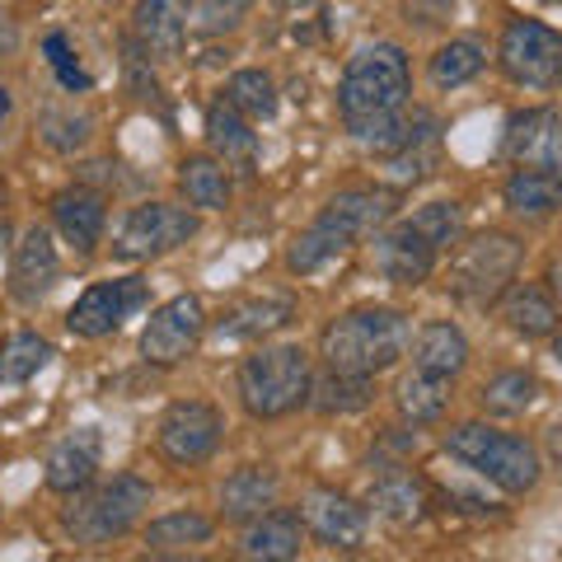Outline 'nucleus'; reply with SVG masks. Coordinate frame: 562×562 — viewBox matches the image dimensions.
<instances>
[{
    "label": "nucleus",
    "mask_w": 562,
    "mask_h": 562,
    "mask_svg": "<svg viewBox=\"0 0 562 562\" xmlns=\"http://www.w3.org/2000/svg\"><path fill=\"white\" fill-rule=\"evenodd\" d=\"M301 549H305L301 512H281V506H272V512L254 516L249 525H244V535H239V558L291 562V558H301Z\"/></svg>",
    "instance_id": "obj_20"
},
{
    "label": "nucleus",
    "mask_w": 562,
    "mask_h": 562,
    "mask_svg": "<svg viewBox=\"0 0 562 562\" xmlns=\"http://www.w3.org/2000/svg\"><path fill=\"white\" fill-rule=\"evenodd\" d=\"M43 140L52 150H80L85 140H90V117H76V113H57V109H47L43 113Z\"/></svg>",
    "instance_id": "obj_40"
},
{
    "label": "nucleus",
    "mask_w": 562,
    "mask_h": 562,
    "mask_svg": "<svg viewBox=\"0 0 562 562\" xmlns=\"http://www.w3.org/2000/svg\"><path fill=\"white\" fill-rule=\"evenodd\" d=\"M413 347V319L403 310L390 305H361L338 314L324 338H319V357L328 371H351V375H380L398 366Z\"/></svg>",
    "instance_id": "obj_1"
},
{
    "label": "nucleus",
    "mask_w": 562,
    "mask_h": 562,
    "mask_svg": "<svg viewBox=\"0 0 562 562\" xmlns=\"http://www.w3.org/2000/svg\"><path fill=\"white\" fill-rule=\"evenodd\" d=\"M543 450H549V464L562 469V413L549 422V431H543Z\"/></svg>",
    "instance_id": "obj_42"
},
{
    "label": "nucleus",
    "mask_w": 562,
    "mask_h": 562,
    "mask_svg": "<svg viewBox=\"0 0 562 562\" xmlns=\"http://www.w3.org/2000/svg\"><path fill=\"white\" fill-rule=\"evenodd\" d=\"M408 351H413L417 371H431V375H441V380H454L469 366V338H464V328L450 324V319L422 324L413 333V347Z\"/></svg>",
    "instance_id": "obj_25"
},
{
    "label": "nucleus",
    "mask_w": 562,
    "mask_h": 562,
    "mask_svg": "<svg viewBox=\"0 0 562 562\" xmlns=\"http://www.w3.org/2000/svg\"><path fill=\"white\" fill-rule=\"evenodd\" d=\"M206 140H211V150H216V160L225 169H235V173L258 169V132L231 99H221V103L206 109Z\"/></svg>",
    "instance_id": "obj_21"
},
{
    "label": "nucleus",
    "mask_w": 562,
    "mask_h": 562,
    "mask_svg": "<svg viewBox=\"0 0 562 562\" xmlns=\"http://www.w3.org/2000/svg\"><path fill=\"white\" fill-rule=\"evenodd\" d=\"M502 202L512 216L525 221H543L562 211V179L553 169H516L512 179L502 183Z\"/></svg>",
    "instance_id": "obj_27"
},
{
    "label": "nucleus",
    "mask_w": 562,
    "mask_h": 562,
    "mask_svg": "<svg viewBox=\"0 0 562 562\" xmlns=\"http://www.w3.org/2000/svg\"><path fill=\"white\" fill-rule=\"evenodd\" d=\"M5 117H10V90L0 85V122H5Z\"/></svg>",
    "instance_id": "obj_45"
},
{
    "label": "nucleus",
    "mask_w": 562,
    "mask_h": 562,
    "mask_svg": "<svg viewBox=\"0 0 562 562\" xmlns=\"http://www.w3.org/2000/svg\"><path fill=\"white\" fill-rule=\"evenodd\" d=\"M239 403L244 413L258 417V422H277V417H291L310 403L314 390V366H310V351L295 347V342H268V347H254L249 357L239 361Z\"/></svg>",
    "instance_id": "obj_2"
},
{
    "label": "nucleus",
    "mask_w": 562,
    "mask_h": 562,
    "mask_svg": "<svg viewBox=\"0 0 562 562\" xmlns=\"http://www.w3.org/2000/svg\"><path fill=\"white\" fill-rule=\"evenodd\" d=\"M61 281V254L43 225H29L24 239L14 244V268H10V295L20 305H38Z\"/></svg>",
    "instance_id": "obj_15"
},
{
    "label": "nucleus",
    "mask_w": 562,
    "mask_h": 562,
    "mask_svg": "<svg viewBox=\"0 0 562 562\" xmlns=\"http://www.w3.org/2000/svg\"><path fill=\"white\" fill-rule=\"evenodd\" d=\"M371 398H375V375H351V371H328L310 390V403L324 417L361 413V408H371Z\"/></svg>",
    "instance_id": "obj_33"
},
{
    "label": "nucleus",
    "mask_w": 562,
    "mask_h": 562,
    "mask_svg": "<svg viewBox=\"0 0 562 562\" xmlns=\"http://www.w3.org/2000/svg\"><path fill=\"white\" fill-rule=\"evenodd\" d=\"M52 361V342L38 333H14L0 347V384H29Z\"/></svg>",
    "instance_id": "obj_37"
},
{
    "label": "nucleus",
    "mask_w": 562,
    "mask_h": 562,
    "mask_svg": "<svg viewBox=\"0 0 562 562\" xmlns=\"http://www.w3.org/2000/svg\"><path fill=\"white\" fill-rule=\"evenodd\" d=\"M558 286H562V281H558Z\"/></svg>",
    "instance_id": "obj_49"
},
{
    "label": "nucleus",
    "mask_w": 562,
    "mask_h": 562,
    "mask_svg": "<svg viewBox=\"0 0 562 562\" xmlns=\"http://www.w3.org/2000/svg\"><path fill=\"white\" fill-rule=\"evenodd\" d=\"M225 99L235 103V109L249 117V122H272L277 109H281V99H277V80L268 76V70H235L231 80H225Z\"/></svg>",
    "instance_id": "obj_35"
},
{
    "label": "nucleus",
    "mask_w": 562,
    "mask_h": 562,
    "mask_svg": "<svg viewBox=\"0 0 562 562\" xmlns=\"http://www.w3.org/2000/svg\"><path fill=\"white\" fill-rule=\"evenodd\" d=\"M221 431H225V422H221V413L211 408V403L179 398V403H169L160 427H155V450H160L165 464L198 469V464H206L211 454H216Z\"/></svg>",
    "instance_id": "obj_9"
},
{
    "label": "nucleus",
    "mask_w": 562,
    "mask_h": 562,
    "mask_svg": "<svg viewBox=\"0 0 562 562\" xmlns=\"http://www.w3.org/2000/svg\"><path fill=\"white\" fill-rule=\"evenodd\" d=\"M413 94V70L403 47L394 43H366L347 57L338 80V109L347 122H366L380 113L403 109Z\"/></svg>",
    "instance_id": "obj_4"
},
{
    "label": "nucleus",
    "mask_w": 562,
    "mask_h": 562,
    "mask_svg": "<svg viewBox=\"0 0 562 562\" xmlns=\"http://www.w3.org/2000/svg\"><path fill=\"white\" fill-rule=\"evenodd\" d=\"M0 198H5V183H0Z\"/></svg>",
    "instance_id": "obj_48"
},
{
    "label": "nucleus",
    "mask_w": 562,
    "mask_h": 562,
    "mask_svg": "<svg viewBox=\"0 0 562 562\" xmlns=\"http://www.w3.org/2000/svg\"><path fill=\"white\" fill-rule=\"evenodd\" d=\"M43 52H47V66L57 70V80H61V90H70V94H85L90 90V70L80 66V57L70 52V43H66V33H47L43 38Z\"/></svg>",
    "instance_id": "obj_39"
},
{
    "label": "nucleus",
    "mask_w": 562,
    "mask_h": 562,
    "mask_svg": "<svg viewBox=\"0 0 562 562\" xmlns=\"http://www.w3.org/2000/svg\"><path fill=\"white\" fill-rule=\"evenodd\" d=\"M319 216L333 221L351 244H357L366 235H375L380 225L394 216V202H390V192H380V188H342L324 202Z\"/></svg>",
    "instance_id": "obj_24"
},
{
    "label": "nucleus",
    "mask_w": 562,
    "mask_h": 562,
    "mask_svg": "<svg viewBox=\"0 0 562 562\" xmlns=\"http://www.w3.org/2000/svg\"><path fill=\"white\" fill-rule=\"evenodd\" d=\"M366 506H371L380 520H390V525H417L422 516H427V487H422V479H413V473L390 469V473H380V479L371 483Z\"/></svg>",
    "instance_id": "obj_28"
},
{
    "label": "nucleus",
    "mask_w": 562,
    "mask_h": 562,
    "mask_svg": "<svg viewBox=\"0 0 562 562\" xmlns=\"http://www.w3.org/2000/svg\"><path fill=\"white\" fill-rule=\"evenodd\" d=\"M277 497H281L277 469H268V464H244V469H235L231 479L221 483V516L235 520V525H249L254 516L272 512Z\"/></svg>",
    "instance_id": "obj_23"
},
{
    "label": "nucleus",
    "mask_w": 562,
    "mask_h": 562,
    "mask_svg": "<svg viewBox=\"0 0 562 562\" xmlns=\"http://www.w3.org/2000/svg\"><path fill=\"white\" fill-rule=\"evenodd\" d=\"M408 225L431 244L436 254H446V249H454V244L464 239V206L450 202V198H436L427 206H417L408 216Z\"/></svg>",
    "instance_id": "obj_36"
},
{
    "label": "nucleus",
    "mask_w": 562,
    "mask_h": 562,
    "mask_svg": "<svg viewBox=\"0 0 562 562\" xmlns=\"http://www.w3.org/2000/svg\"><path fill=\"white\" fill-rule=\"evenodd\" d=\"M549 357L562 366V333H553V342H549Z\"/></svg>",
    "instance_id": "obj_44"
},
{
    "label": "nucleus",
    "mask_w": 562,
    "mask_h": 562,
    "mask_svg": "<svg viewBox=\"0 0 562 562\" xmlns=\"http://www.w3.org/2000/svg\"><path fill=\"white\" fill-rule=\"evenodd\" d=\"M497 314L506 319V328L520 333V338H553L562 324V310L539 281H512L497 295Z\"/></svg>",
    "instance_id": "obj_22"
},
{
    "label": "nucleus",
    "mask_w": 562,
    "mask_h": 562,
    "mask_svg": "<svg viewBox=\"0 0 562 562\" xmlns=\"http://www.w3.org/2000/svg\"><path fill=\"white\" fill-rule=\"evenodd\" d=\"M244 10H249V0H206V5H202V29L206 33L231 29V24H239Z\"/></svg>",
    "instance_id": "obj_41"
},
{
    "label": "nucleus",
    "mask_w": 562,
    "mask_h": 562,
    "mask_svg": "<svg viewBox=\"0 0 562 562\" xmlns=\"http://www.w3.org/2000/svg\"><path fill=\"white\" fill-rule=\"evenodd\" d=\"M272 5H281V10H301V5H310V0H272Z\"/></svg>",
    "instance_id": "obj_46"
},
{
    "label": "nucleus",
    "mask_w": 562,
    "mask_h": 562,
    "mask_svg": "<svg viewBox=\"0 0 562 562\" xmlns=\"http://www.w3.org/2000/svg\"><path fill=\"white\" fill-rule=\"evenodd\" d=\"M446 450H450V460H460L464 469H473L492 487L512 492V497L535 492L543 479V454L525 436L502 431L492 422H460V427H450Z\"/></svg>",
    "instance_id": "obj_3"
},
{
    "label": "nucleus",
    "mask_w": 562,
    "mask_h": 562,
    "mask_svg": "<svg viewBox=\"0 0 562 562\" xmlns=\"http://www.w3.org/2000/svg\"><path fill=\"white\" fill-rule=\"evenodd\" d=\"M497 66L520 90H553L562 80V33L539 20H512L502 29Z\"/></svg>",
    "instance_id": "obj_8"
},
{
    "label": "nucleus",
    "mask_w": 562,
    "mask_h": 562,
    "mask_svg": "<svg viewBox=\"0 0 562 562\" xmlns=\"http://www.w3.org/2000/svg\"><path fill=\"white\" fill-rule=\"evenodd\" d=\"M347 132L371 146L380 155H398V150H417L436 136V117L427 109H394V113H380V117H366V122H347Z\"/></svg>",
    "instance_id": "obj_16"
},
{
    "label": "nucleus",
    "mask_w": 562,
    "mask_h": 562,
    "mask_svg": "<svg viewBox=\"0 0 562 562\" xmlns=\"http://www.w3.org/2000/svg\"><path fill=\"white\" fill-rule=\"evenodd\" d=\"M291 295H249V301H239L225 319L216 324V338L221 342H258V338H268V333L277 328H286L291 324Z\"/></svg>",
    "instance_id": "obj_26"
},
{
    "label": "nucleus",
    "mask_w": 562,
    "mask_h": 562,
    "mask_svg": "<svg viewBox=\"0 0 562 562\" xmlns=\"http://www.w3.org/2000/svg\"><path fill=\"white\" fill-rule=\"evenodd\" d=\"M179 192L192 211H225L231 206V192H235V179L216 155H188L179 165Z\"/></svg>",
    "instance_id": "obj_30"
},
{
    "label": "nucleus",
    "mask_w": 562,
    "mask_h": 562,
    "mask_svg": "<svg viewBox=\"0 0 562 562\" xmlns=\"http://www.w3.org/2000/svg\"><path fill=\"white\" fill-rule=\"evenodd\" d=\"M539 398H543V380L530 371H502V375L483 380V390H479V403L487 417H520V413H530Z\"/></svg>",
    "instance_id": "obj_34"
},
{
    "label": "nucleus",
    "mask_w": 562,
    "mask_h": 562,
    "mask_svg": "<svg viewBox=\"0 0 562 562\" xmlns=\"http://www.w3.org/2000/svg\"><path fill=\"white\" fill-rule=\"evenodd\" d=\"M146 301H150V291H146V281L140 277L94 281V286H85L80 301L66 310V328L76 333V338H85V342L109 338V333H117L132 314L146 310Z\"/></svg>",
    "instance_id": "obj_10"
},
{
    "label": "nucleus",
    "mask_w": 562,
    "mask_h": 562,
    "mask_svg": "<svg viewBox=\"0 0 562 562\" xmlns=\"http://www.w3.org/2000/svg\"><path fill=\"white\" fill-rule=\"evenodd\" d=\"M351 249V239L338 231L333 221L324 216H314L301 235L291 239V249H286V272L291 277H314V272H324L333 258H342Z\"/></svg>",
    "instance_id": "obj_31"
},
{
    "label": "nucleus",
    "mask_w": 562,
    "mask_h": 562,
    "mask_svg": "<svg viewBox=\"0 0 562 562\" xmlns=\"http://www.w3.org/2000/svg\"><path fill=\"white\" fill-rule=\"evenodd\" d=\"M483 47L479 43H446L436 47L431 57V85L436 90H460V85H469L473 76L483 70Z\"/></svg>",
    "instance_id": "obj_38"
},
{
    "label": "nucleus",
    "mask_w": 562,
    "mask_h": 562,
    "mask_svg": "<svg viewBox=\"0 0 562 562\" xmlns=\"http://www.w3.org/2000/svg\"><path fill=\"white\" fill-rule=\"evenodd\" d=\"M446 403H450V380L431 375V371H413L394 384V408L403 422H413V427H431V422L446 417Z\"/></svg>",
    "instance_id": "obj_32"
},
{
    "label": "nucleus",
    "mask_w": 562,
    "mask_h": 562,
    "mask_svg": "<svg viewBox=\"0 0 562 562\" xmlns=\"http://www.w3.org/2000/svg\"><path fill=\"white\" fill-rule=\"evenodd\" d=\"M301 525L314 543H324L333 553H357L366 535H371V506L351 502L347 492L333 487H310L301 502Z\"/></svg>",
    "instance_id": "obj_12"
},
{
    "label": "nucleus",
    "mask_w": 562,
    "mask_h": 562,
    "mask_svg": "<svg viewBox=\"0 0 562 562\" xmlns=\"http://www.w3.org/2000/svg\"><path fill=\"white\" fill-rule=\"evenodd\" d=\"M206 333V305L202 295H173L140 328V361L146 366H179L198 351Z\"/></svg>",
    "instance_id": "obj_11"
},
{
    "label": "nucleus",
    "mask_w": 562,
    "mask_h": 562,
    "mask_svg": "<svg viewBox=\"0 0 562 562\" xmlns=\"http://www.w3.org/2000/svg\"><path fill=\"white\" fill-rule=\"evenodd\" d=\"M14 47H20V33H14V24L0 14V57H10Z\"/></svg>",
    "instance_id": "obj_43"
},
{
    "label": "nucleus",
    "mask_w": 562,
    "mask_h": 562,
    "mask_svg": "<svg viewBox=\"0 0 562 562\" xmlns=\"http://www.w3.org/2000/svg\"><path fill=\"white\" fill-rule=\"evenodd\" d=\"M506 160L516 169H553L562 179V117L553 109H525L506 122Z\"/></svg>",
    "instance_id": "obj_13"
},
{
    "label": "nucleus",
    "mask_w": 562,
    "mask_h": 562,
    "mask_svg": "<svg viewBox=\"0 0 562 562\" xmlns=\"http://www.w3.org/2000/svg\"><path fill=\"white\" fill-rule=\"evenodd\" d=\"M520 258H525V249L516 235H502V231L473 235L469 244H460V254L450 262V291L464 295V301H479V305L497 301L516 281Z\"/></svg>",
    "instance_id": "obj_6"
},
{
    "label": "nucleus",
    "mask_w": 562,
    "mask_h": 562,
    "mask_svg": "<svg viewBox=\"0 0 562 562\" xmlns=\"http://www.w3.org/2000/svg\"><path fill=\"white\" fill-rule=\"evenodd\" d=\"M99 460H103V436L99 427H80V431H70L66 441L47 454V487L52 492H61V497H76V492H85L94 483V473H99Z\"/></svg>",
    "instance_id": "obj_18"
},
{
    "label": "nucleus",
    "mask_w": 562,
    "mask_h": 562,
    "mask_svg": "<svg viewBox=\"0 0 562 562\" xmlns=\"http://www.w3.org/2000/svg\"><path fill=\"white\" fill-rule=\"evenodd\" d=\"M375 268L384 281H394V286H422L431 272H436V254L427 239H422L408 221H394V225H380L375 231Z\"/></svg>",
    "instance_id": "obj_14"
},
{
    "label": "nucleus",
    "mask_w": 562,
    "mask_h": 562,
    "mask_svg": "<svg viewBox=\"0 0 562 562\" xmlns=\"http://www.w3.org/2000/svg\"><path fill=\"white\" fill-rule=\"evenodd\" d=\"M198 235V211L192 206H173V202H140L122 216L117 235H113V254L122 262H150L173 254L179 244Z\"/></svg>",
    "instance_id": "obj_7"
},
{
    "label": "nucleus",
    "mask_w": 562,
    "mask_h": 562,
    "mask_svg": "<svg viewBox=\"0 0 562 562\" xmlns=\"http://www.w3.org/2000/svg\"><path fill=\"white\" fill-rule=\"evenodd\" d=\"M150 506V483L140 479V473H117L113 483H103L94 492H76V502L66 506V535L76 543H90V549H99V543H113L132 530V525L140 520V512Z\"/></svg>",
    "instance_id": "obj_5"
},
{
    "label": "nucleus",
    "mask_w": 562,
    "mask_h": 562,
    "mask_svg": "<svg viewBox=\"0 0 562 562\" xmlns=\"http://www.w3.org/2000/svg\"><path fill=\"white\" fill-rule=\"evenodd\" d=\"M5 249H10V225L0 221V254H5Z\"/></svg>",
    "instance_id": "obj_47"
},
{
    "label": "nucleus",
    "mask_w": 562,
    "mask_h": 562,
    "mask_svg": "<svg viewBox=\"0 0 562 562\" xmlns=\"http://www.w3.org/2000/svg\"><path fill=\"white\" fill-rule=\"evenodd\" d=\"M188 20H192V0H136V10H132L140 47L160 61H173L183 52Z\"/></svg>",
    "instance_id": "obj_19"
},
{
    "label": "nucleus",
    "mask_w": 562,
    "mask_h": 562,
    "mask_svg": "<svg viewBox=\"0 0 562 562\" xmlns=\"http://www.w3.org/2000/svg\"><path fill=\"white\" fill-rule=\"evenodd\" d=\"M52 221H57L66 244H76L80 254H94L103 239V225H109V202H103V192H94V188L70 183L52 198Z\"/></svg>",
    "instance_id": "obj_17"
},
{
    "label": "nucleus",
    "mask_w": 562,
    "mask_h": 562,
    "mask_svg": "<svg viewBox=\"0 0 562 562\" xmlns=\"http://www.w3.org/2000/svg\"><path fill=\"white\" fill-rule=\"evenodd\" d=\"M211 535H216V520L211 516H202V512H169V516L146 525V553L183 558V553H198L202 543H211Z\"/></svg>",
    "instance_id": "obj_29"
}]
</instances>
